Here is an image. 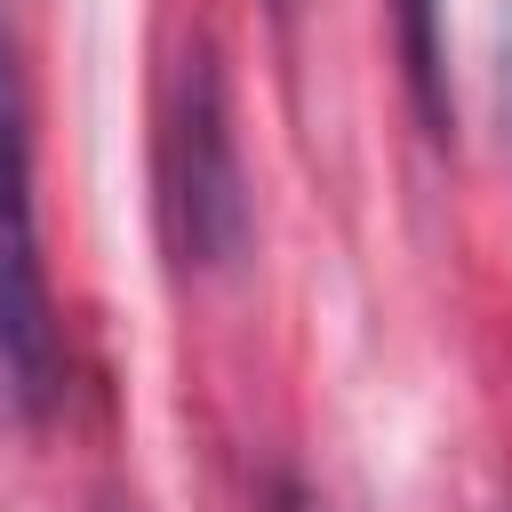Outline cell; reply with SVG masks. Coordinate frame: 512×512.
<instances>
[{
	"instance_id": "cell-3",
	"label": "cell",
	"mask_w": 512,
	"mask_h": 512,
	"mask_svg": "<svg viewBox=\"0 0 512 512\" xmlns=\"http://www.w3.org/2000/svg\"><path fill=\"white\" fill-rule=\"evenodd\" d=\"M400 24V64H408V96L416 120L432 136H448V40H440V0H392Z\"/></svg>"
},
{
	"instance_id": "cell-1",
	"label": "cell",
	"mask_w": 512,
	"mask_h": 512,
	"mask_svg": "<svg viewBox=\"0 0 512 512\" xmlns=\"http://www.w3.org/2000/svg\"><path fill=\"white\" fill-rule=\"evenodd\" d=\"M160 192H168V232H176L184 264L224 272L248 248V192H240L232 112H224V80H216L208 48H192L176 64L168 136H160Z\"/></svg>"
},
{
	"instance_id": "cell-4",
	"label": "cell",
	"mask_w": 512,
	"mask_h": 512,
	"mask_svg": "<svg viewBox=\"0 0 512 512\" xmlns=\"http://www.w3.org/2000/svg\"><path fill=\"white\" fill-rule=\"evenodd\" d=\"M272 512H328V504H320L304 480H272Z\"/></svg>"
},
{
	"instance_id": "cell-2",
	"label": "cell",
	"mask_w": 512,
	"mask_h": 512,
	"mask_svg": "<svg viewBox=\"0 0 512 512\" xmlns=\"http://www.w3.org/2000/svg\"><path fill=\"white\" fill-rule=\"evenodd\" d=\"M56 312L40 280L32 232V152H24V88L0 48V400L40 416L56 400Z\"/></svg>"
}]
</instances>
